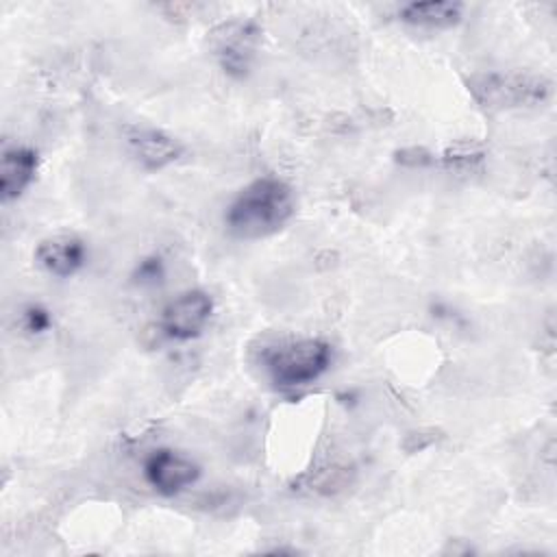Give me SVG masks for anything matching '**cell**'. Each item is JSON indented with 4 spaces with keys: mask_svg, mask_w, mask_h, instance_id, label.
<instances>
[{
    "mask_svg": "<svg viewBox=\"0 0 557 557\" xmlns=\"http://www.w3.org/2000/svg\"><path fill=\"white\" fill-rule=\"evenodd\" d=\"M296 200L292 187L276 176L250 181L231 200L224 224L237 239H261L281 231L294 215Z\"/></svg>",
    "mask_w": 557,
    "mask_h": 557,
    "instance_id": "1",
    "label": "cell"
},
{
    "mask_svg": "<svg viewBox=\"0 0 557 557\" xmlns=\"http://www.w3.org/2000/svg\"><path fill=\"white\" fill-rule=\"evenodd\" d=\"M333 361V348L322 337L285 339L263 350V368L281 389H294L318 381Z\"/></svg>",
    "mask_w": 557,
    "mask_h": 557,
    "instance_id": "2",
    "label": "cell"
},
{
    "mask_svg": "<svg viewBox=\"0 0 557 557\" xmlns=\"http://www.w3.org/2000/svg\"><path fill=\"white\" fill-rule=\"evenodd\" d=\"M468 89L485 111H507L544 104L553 83L531 72H476L468 78Z\"/></svg>",
    "mask_w": 557,
    "mask_h": 557,
    "instance_id": "3",
    "label": "cell"
},
{
    "mask_svg": "<svg viewBox=\"0 0 557 557\" xmlns=\"http://www.w3.org/2000/svg\"><path fill=\"white\" fill-rule=\"evenodd\" d=\"M261 30L250 20H228L215 26L209 35V48L220 67L235 78H242L250 70Z\"/></svg>",
    "mask_w": 557,
    "mask_h": 557,
    "instance_id": "4",
    "label": "cell"
},
{
    "mask_svg": "<svg viewBox=\"0 0 557 557\" xmlns=\"http://www.w3.org/2000/svg\"><path fill=\"white\" fill-rule=\"evenodd\" d=\"M213 313V298L205 289H187L172 298L159 320V331L178 342L198 337Z\"/></svg>",
    "mask_w": 557,
    "mask_h": 557,
    "instance_id": "5",
    "label": "cell"
},
{
    "mask_svg": "<svg viewBox=\"0 0 557 557\" xmlns=\"http://www.w3.org/2000/svg\"><path fill=\"white\" fill-rule=\"evenodd\" d=\"M144 476L150 487L163 496H176L200 476V466L172 448L152 450L144 461Z\"/></svg>",
    "mask_w": 557,
    "mask_h": 557,
    "instance_id": "6",
    "label": "cell"
},
{
    "mask_svg": "<svg viewBox=\"0 0 557 557\" xmlns=\"http://www.w3.org/2000/svg\"><path fill=\"white\" fill-rule=\"evenodd\" d=\"M124 137L128 150L146 170H161L183 154V144L159 128L126 126Z\"/></svg>",
    "mask_w": 557,
    "mask_h": 557,
    "instance_id": "7",
    "label": "cell"
},
{
    "mask_svg": "<svg viewBox=\"0 0 557 557\" xmlns=\"http://www.w3.org/2000/svg\"><path fill=\"white\" fill-rule=\"evenodd\" d=\"M35 261L52 276H74L87 261L85 242L74 233H57L41 239L35 248Z\"/></svg>",
    "mask_w": 557,
    "mask_h": 557,
    "instance_id": "8",
    "label": "cell"
},
{
    "mask_svg": "<svg viewBox=\"0 0 557 557\" xmlns=\"http://www.w3.org/2000/svg\"><path fill=\"white\" fill-rule=\"evenodd\" d=\"M37 172V152L28 146H9L0 157V198L15 200L33 183Z\"/></svg>",
    "mask_w": 557,
    "mask_h": 557,
    "instance_id": "9",
    "label": "cell"
},
{
    "mask_svg": "<svg viewBox=\"0 0 557 557\" xmlns=\"http://www.w3.org/2000/svg\"><path fill=\"white\" fill-rule=\"evenodd\" d=\"M463 7L450 0H426L409 2L398 11V17L411 26L424 28H450L461 20Z\"/></svg>",
    "mask_w": 557,
    "mask_h": 557,
    "instance_id": "10",
    "label": "cell"
},
{
    "mask_svg": "<svg viewBox=\"0 0 557 557\" xmlns=\"http://www.w3.org/2000/svg\"><path fill=\"white\" fill-rule=\"evenodd\" d=\"M483 159V148L476 141H457L442 154V163L455 170H470Z\"/></svg>",
    "mask_w": 557,
    "mask_h": 557,
    "instance_id": "11",
    "label": "cell"
},
{
    "mask_svg": "<svg viewBox=\"0 0 557 557\" xmlns=\"http://www.w3.org/2000/svg\"><path fill=\"white\" fill-rule=\"evenodd\" d=\"M20 322H22V326H24V331H28V333H44V331H48L50 329V324H52V315H50V311L44 307V305H39V302H30V305H26L24 309H22V313H20Z\"/></svg>",
    "mask_w": 557,
    "mask_h": 557,
    "instance_id": "12",
    "label": "cell"
},
{
    "mask_svg": "<svg viewBox=\"0 0 557 557\" xmlns=\"http://www.w3.org/2000/svg\"><path fill=\"white\" fill-rule=\"evenodd\" d=\"M163 276H165V268H163L161 257H157V255L141 259L135 268V274H133V278L139 285H157V283L163 281Z\"/></svg>",
    "mask_w": 557,
    "mask_h": 557,
    "instance_id": "13",
    "label": "cell"
},
{
    "mask_svg": "<svg viewBox=\"0 0 557 557\" xmlns=\"http://www.w3.org/2000/svg\"><path fill=\"white\" fill-rule=\"evenodd\" d=\"M396 161L400 165H407V168H426V165H433L435 163V157L426 150V148H418V146H411V148H403L396 152Z\"/></svg>",
    "mask_w": 557,
    "mask_h": 557,
    "instance_id": "14",
    "label": "cell"
}]
</instances>
